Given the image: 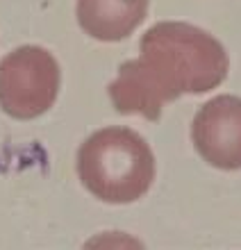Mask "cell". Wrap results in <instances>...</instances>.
Returning a JSON list of instances; mask_svg holds the SVG:
<instances>
[{
  "mask_svg": "<svg viewBox=\"0 0 241 250\" xmlns=\"http://www.w3.org/2000/svg\"><path fill=\"white\" fill-rule=\"evenodd\" d=\"M198 155L221 171L241 168V98L216 96L198 109L191 123Z\"/></svg>",
  "mask_w": 241,
  "mask_h": 250,
  "instance_id": "obj_4",
  "label": "cell"
},
{
  "mask_svg": "<svg viewBox=\"0 0 241 250\" xmlns=\"http://www.w3.org/2000/svg\"><path fill=\"white\" fill-rule=\"evenodd\" d=\"M78 175L98 200L128 205L144 198L153 187L155 155L134 130L103 127L80 146Z\"/></svg>",
  "mask_w": 241,
  "mask_h": 250,
  "instance_id": "obj_2",
  "label": "cell"
},
{
  "mask_svg": "<svg viewBox=\"0 0 241 250\" xmlns=\"http://www.w3.org/2000/svg\"><path fill=\"white\" fill-rule=\"evenodd\" d=\"M62 71L41 46H21L0 62V107L19 121L39 119L59 96Z\"/></svg>",
  "mask_w": 241,
  "mask_h": 250,
  "instance_id": "obj_3",
  "label": "cell"
},
{
  "mask_svg": "<svg viewBox=\"0 0 241 250\" xmlns=\"http://www.w3.org/2000/svg\"><path fill=\"white\" fill-rule=\"evenodd\" d=\"M150 0H78V23L98 41H121L146 21Z\"/></svg>",
  "mask_w": 241,
  "mask_h": 250,
  "instance_id": "obj_5",
  "label": "cell"
},
{
  "mask_svg": "<svg viewBox=\"0 0 241 250\" xmlns=\"http://www.w3.org/2000/svg\"><path fill=\"white\" fill-rule=\"evenodd\" d=\"M141 57L121 64L107 86L125 116L162 119L164 105L184 93H207L228 78L230 60L219 39L189 23H155L141 37Z\"/></svg>",
  "mask_w": 241,
  "mask_h": 250,
  "instance_id": "obj_1",
  "label": "cell"
}]
</instances>
